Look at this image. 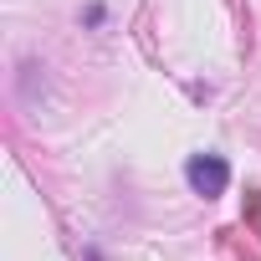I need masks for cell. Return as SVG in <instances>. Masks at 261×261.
Returning a JSON list of instances; mask_svg holds the SVG:
<instances>
[{
    "label": "cell",
    "mask_w": 261,
    "mask_h": 261,
    "mask_svg": "<svg viewBox=\"0 0 261 261\" xmlns=\"http://www.w3.org/2000/svg\"><path fill=\"white\" fill-rule=\"evenodd\" d=\"M185 179H190V190L195 195H220L225 185H230V164L220 159V154H195L190 164H185Z\"/></svg>",
    "instance_id": "6da1fadb"
},
{
    "label": "cell",
    "mask_w": 261,
    "mask_h": 261,
    "mask_svg": "<svg viewBox=\"0 0 261 261\" xmlns=\"http://www.w3.org/2000/svg\"><path fill=\"white\" fill-rule=\"evenodd\" d=\"M246 225L261 236V190H251V195H246Z\"/></svg>",
    "instance_id": "7a4b0ae2"
}]
</instances>
